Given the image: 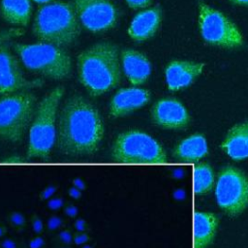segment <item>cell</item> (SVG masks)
Masks as SVG:
<instances>
[{
    "label": "cell",
    "mask_w": 248,
    "mask_h": 248,
    "mask_svg": "<svg viewBox=\"0 0 248 248\" xmlns=\"http://www.w3.org/2000/svg\"><path fill=\"white\" fill-rule=\"evenodd\" d=\"M105 135V126L97 108L76 94L63 104L57 117L56 146L68 157L95 154Z\"/></svg>",
    "instance_id": "cell-1"
},
{
    "label": "cell",
    "mask_w": 248,
    "mask_h": 248,
    "mask_svg": "<svg viewBox=\"0 0 248 248\" xmlns=\"http://www.w3.org/2000/svg\"><path fill=\"white\" fill-rule=\"evenodd\" d=\"M77 66L79 82L93 97L109 91L121 81L120 53L111 43H98L81 51Z\"/></svg>",
    "instance_id": "cell-2"
},
{
    "label": "cell",
    "mask_w": 248,
    "mask_h": 248,
    "mask_svg": "<svg viewBox=\"0 0 248 248\" xmlns=\"http://www.w3.org/2000/svg\"><path fill=\"white\" fill-rule=\"evenodd\" d=\"M64 88L57 86L50 90L38 104L28 129L27 160L48 161L56 143L57 111L63 97Z\"/></svg>",
    "instance_id": "cell-3"
},
{
    "label": "cell",
    "mask_w": 248,
    "mask_h": 248,
    "mask_svg": "<svg viewBox=\"0 0 248 248\" xmlns=\"http://www.w3.org/2000/svg\"><path fill=\"white\" fill-rule=\"evenodd\" d=\"M33 33L41 42L59 46L72 44L80 33V22L74 6L52 2L41 7L34 18Z\"/></svg>",
    "instance_id": "cell-4"
},
{
    "label": "cell",
    "mask_w": 248,
    "mask_h": 248,
    "mask_svg": "<svg viewBox=\"0 0 248 248\" xmlns=\"http://www.w3.org/2000/svg\"><path fill=\"white\" fill-rule=\"evenodd\" d=\"M110 159L122 165H163L168 163L163 146L143 131L131 129L121 132L110 147Z\"/></svg>",
    "instance_id": "cell-5"
},
{
    "label": "cell",
    "mask_w": 248,
    "mask_h": 248,
    "mask_svg": "<svg viewBox=\"0 0 248 248\" xmlns=\"http://www.w3.org/2000/svg\"><path fill=\"white\" fill-rule=\"evenodd\" d=\"M14 48L24 66L32 72L52 79H64L71 74V57L59 46L39 42L35 44H15Z\"/></svg>",
    "instance_id": "cell-6"
},
{
    "label": "cell",
    "mask_w": 248,
    "mask_h": 248,
    "mask_svg": "<svg viewBox=\"0 0 248 248\" xmlns=\"http://www.w3.org/2000/svg\"><path fill=\"white\" fill-rule=\"evenodd\" d=\"M36 97L28 91L4 95L0 99V140L19 142L35 114Z\"/></svg>",
    "instance_id": "cell-7"
},
{
    "label": "cell",
    "mask_w": 248,
    "mask_h": 248,
    "mask_svg": "<svg viewBox=\"0 0 248 248\" xmlns=\"http://www.w3.org/2000/svg\"><path fill=\"white\" fill-rule=\"evenodd\" d=\"M215 198L227 214H240L248 206V176L234 167L222 169L215 184Z\"/></svg>",
    "instance_id": "cell-8"
},
{
    "label": "cell",
    "mask_w": 248,
    "mask_h": 248,
    "mask_svg": "<svg viewBox=\"0 0 248 248\" xmlns=\"http://www.w3.org/2000/svg\"><path fill=\"white\" fill-rule=\"evenodd\" d=\"M199 25L202 38L209 44L223 47H238L243 45L237 26L221 12L201 4Z\"/></svg>",
    "instance_id": "cell-9"
},
{
    "label": "cell",
    "mask_w": 248,
    "mask_h": 248,
    "mask_svg": "<svg viewBox=\"0 0 248 248\" xmlns=\"http://www.w3.org/2000/svg\"><path fill=\"white\" fill-rule=\"evenodd\" d=\"M73 6L79 22L90 32L107 31L117 22L118 12L111 0H74Z\"/></svg>",
    "instance_id": "cell-10"
},
{
    "label": "cell",
    "mask_w": 248,
    "mask_h": 248,
    "mask_svg": "<svg viewBox=\"0 0 248 248\" xmlns=\"http://www.w3.org/2000/svg\"><path fill=\"white\" fill-rule=\"evenodd\" d=\"M40 81L27 80L17 58L5 44L0 46V95H8L38 86Z\"/></svg>",
    "instance_id": "cell-11"
},
{
    "label": "cell",
    "mask_w": 248,
    "mask_h": 248,
    "mask_svg": "<svg viewBox=\"0 0 248 248\" xmlns=\"http://www.w3.org/2000/svg\"><path fill=\"white\" fill-rule=\"evenodd\" d=\"M150 115L153 123L164 129H182L190 120L185 107L171 98L158 100L151 108Z\"/></svg>",
    "instance_id": "cell-12"
},
{
    "label": "cell",
    "mask_w": 248,
    "mask_h": 248,
    "mask_svg": "<svg viewBox=\"0 0 248 248\" xmlns=\"http://www.w3.org/2000/svg\"><path fill=\"white\" fill-rule=\"evenodd\" d=\"M150 101L148 90L132 86L121 88L114 93L108 105V114L112 118L124 117L144 107Z\"/></svg>",
    "instance_id": "cell-13"
},
{
    "label": "cell",
    "mask_w": 248,
    "mask_h": 248,
    "mask_svg": "<svg viewBox=\"0 0 248 248\" xmlns=\"http://www.w3.org/2000/svg\"><path fill=\"white\" fill-rule=\"evenodd\" d=\"M120 61L122 70L132 85H140L149 78L151 64L142 52L133 48H124L120 52Z\"/></svg>",
    "instance_id": "cell-14"
},
{
    "label": "cell",
    "mask_w": 248,
    "mask_h": 248,
    "mask_svg": "<svg viewBox=\"0 0 248 248\" xmlns=\"http://www.w3.org/2000/svg\"><path fill=\"white\" fill-rule=\"evenodd\" d=\"M203 63L192 61H171L165 70L168 88L176 91L189 86L196 78L202 72Z\"/></svg>",
    "instance_id": "cell-15"
},
{
    "label": "cell",
    "mask_w": 248,
    "mask_h": 248,
    "mask_svg": "<svg viewBox=\"0 0 248 248\" xmlns=\"http://www.w3.org/2000/svg\"><path fill=\"white\" fill-rule=\"evenodd\" d=\"M161 20L162 11L159 7L145 9L135 16L128 28V35L137 42L148 40L157 32Z\"/></svg>",
    "instance_id": "cell-16"
},
{
    "label": "cell",
    "mask_w": 248,
    "mask_h": 248,
    "mask_svg": "<svg viewBox=\"0 0 248 248\" xmlns=\"http://www.w3.org/2000/svg\"><path fill=\"white\" fill-rule=\"evenodd\" d=\"M221 149L232 160L248 158V120L232 126L223 142Z\"/></svg>",
    "instance_id": "cell-17"
},
{
    "label": "cell",
    "mask_w": 248,
    "mask_h": 248,
    "mask_svg": "<svg viewBox=\"0 0 248 248\" xmlns=\"http://www.w3.org/2000/svg\"><path fill=\"white\" fill-rule=\"evenodd\" d=\"M208 154L206 140L202 134H194L180 140L172 151L173 158L180 163H197Z\"/></svg>",
    "instance_id": "cell-18"
},
{
    "label": "cell",
    "mask_w": 248,
    "mask_h": 248,
    "mask_svg": "<svg viewBox=\"0 0 248 248\" xmlns=\"http://www.w3.org/2000/svg\"><path fill=\"white\" fill-rule=\"evenodd\" d=\"M218 227V218L211 212L194 213V248H206L213 241Z\"/></svg>",
    "instance_id": "cell-19"
},
{
    "label": "cell",
    "mask_w": 248,
    "mask_h": 248,
    "mask_svg": "<svg viewBox=\"0 0 248 248\" xmlns=\"http://www.w3.org/2000/svg\"><path fill=\"white\" fill-rule=\"evenodd\" d=\"M0 15L8 23L24 27L32 15V5L30 0H1Z\"/></svg>",
    "instance_id": "cell-20"
},
{
    "label": "cell",
    "mask_w": 248,
    "mask_h": 248,
    "mask_svg": "<svg viewBox=\"0 0 248 248\" xmlns=\"http://www.w3.org/2000/svg\"><path fill=\"white\" fill-rule=\"evenodd\" d=\"M194 192L197 195L208 193L214 187V171L211 166L205 162L197 163L194 166Z\"/></svg>",
    "instance_id": "cell-21"
},
{
    "label": "cell",
    "mask_w": 248,
    "mask_h": 248,
    "mask_svg": "<svg viewBox=\"0 0 248 248\" xmlns=\"http://www.w3.org/2000/svg\"><path fill=\"white\" fill-rule=\"evenodd\" d=\"M7 223L16 232H22L27 227L26 216L17 210L11 211L7 215Z\"/></svg>",
    "instance_id": "cell-22"
},
{
    "label": "cell",
    "mask_w": 248,
    "mask_h": 248,
    "mask_svg": "<svg viewBox=\"0 0 248 248\" xmlns=\"http://www.w3.org/2000/svg\"><path fill=\"white\" fill-rule=\"evenodd\" d=\"M66 225V220L59 216V215H51L48 217V219L46 220V230L48 232H59L60 230L64 229Z\"/></svg>",
    "instance_id": "cell-23"
},
{
    "label": "cell",
    "mask_w": 248,
    "mask_h": 248,
    "mask_svg": "<svg viewBox=\"0 0 248 248\" xmlns=\"http://www.w3.org/2000/svg\"><path fill=\"white\" fill-rule=\"evenodd\" d=\"M73 235L74 232L70 229H62L59 232H55V235L53 236V241L59 245H65L70 246L73 244Z\"/></svg>",
    "instance_id": "cell-24"
},
{
    "label": "cell",
    "mask_w": 248,
    "mask_h": 248,
    "mask_svg": "<svg viewBox=\"0 0 248 248\" xmlns=\"http://www.w3.org/2000/svg\"><path fill=\"white\" fill-rule=\"evenodd\" d=\"M23 33H24L23 29L18 28V27L6 29V30H0V46L5 45L6 42L10 41L11 39L21 36Z\"/></svg>",
    "instance_id": "cell-25"
},
{
    "label": "cell",
    "mask_w": 248,
    "mask_h": 248,
    "mask_svg": "<svg viewBox=\"0 0 248 248\" xmlns=\"http://www.w3.org/2000/svg\"><path fill=\"white\" fill-rule=\"evenodd\" d=\"M29 223H30L31 230L35 234H42L46 229V224L37 213H33L30 216Z\"/></svg>",
    "instance_id": "cell-26"
},
{
    "label": "cell",
    "mask_w": 248,
    "mask_h": 248,
    "mask_svg": "<svg viewBox=\"0 0 248 248\" xmlns=\"http://www.w3.org/2000/svg\"><path fill=\"white\" fill-rule=\"evenodd\" d=\"M59 186L57 184H48L39 192V200L42 202H46L50 198L54 197L58 191Z\"/></svg>",
    "instance_id": "cell-27"
},
{
    "label": "cell",
    "mask_w": 248,
    "mask_h": 248,
    "mask_svg": "<svg viewBox=\"0 0 248 248\" xmlns=\"http://www.w3.org/2000/svg\"><path fill=\"white\" fill-rule=\"evenodd\" d=\"M65 204H66L65 200L61 196H54L46 202V205L47 209L51 211H57V210L63 209Z\"/></svg>",
    "instance_id": "cell-28"
},
{
    "label": "cell",
    "mask_w": 248,
    "mask_h": 248,
    "mask_svg": "<svg viewBox=\"0 0 248 248\" xmlns=\"http://www.w3.org/2000/svg\"><path fill=\"white\" fill-rule=\"evenodd\" d=\"M91 240V236L88 232H74L73 244L76 246H82Z\"/></svg>",
    "instance_id": "cell-29"
},
{
    "label": "cell",
    "mask_w": 248,
    "mask_h": 248,
    "mask_svg": "<svg viewBox=\"0 0 248 248\" xmlns=\"http://www.w3.org/2000/svg\"><path fill=\"white\" fill-rule=\"evenodd\" d=\"M74 232H89L90 225L82 217H77L73 222Z\"/></svg>",
    "instance_id": "cell-30"
},
{
    "label": "cell",
    "mask_w": 248,
    "mask_h": 248,
    "mask_svg": "<svg viewBox=\"0 0 248 248\" xmlns=\"http://www.w3.org/2000/svg\"><path fill=\"white\" fill-rule=\"evenodd\" d=\"M46 241L42 234H35V236L31 237L27 242L28 248H45Z\"/></svg>",
    "instance_id": "cell-31"
},
{
    "label": "cell",
    "mask_w": 248,
    "mask_h": 248,
    "mask_svg": "<svg viewBox=\"0 0 248 248\" xmlns=\"http://www.w3.org/2000/svg\"><path fill=\"white\" fill-rule=\"evenodd\" d=\"M63 214L68 218L76 219L79 214V208L74 203H66L63 207Z\"/></svg>",
    "instance_id": "cell-32"
},
{
    "label": "cell",
    "mask_w": 248,
    "mask_h": 248,
    "mask_svg": "<svg viewBox=\"0 0 248 248\" xmlns=\"http://www.w3.org/2000/svg\"><path fill=\"white\" fill-rule=\"evenodd\" d=\"M127 5L131 9H142L146 8L151 4V0H125Z\"/></svg>",
    "instance_id": "cell-33"
},
{
    "label": "cell",
    "mask_w": 248,
    "mask_h": 248,
    "mask_svg": "<svg viewBox=\"0 0 248 248\" xmlns=\"http://www.w3.org/2000/svg\"><path fill=\"white\" fill-rule=\"evenodd\" d=\"M0 248H19V244L16 239L5 236L0 239Z\"/></svg>",
    "instance_id": "cell-34"
},
{
    "label": "cell",
    "mask_w": 248,
    "mask_h": 248,
    "mask_svg": "<svg viewBox=\"0 0 248 248\" xmlns=\"http://www.w3.org/2000/svg\"><path fill=\"white\" fill-rule=\"evenodd\" d=\"M26 161H27V158H23L17 154H14L7 158H4L0 162L3 164H21V163H25Z\"/></svg>",
    "instance_id": "cell-35"
},
{
    "label": "cell",
    "mask_w": 248,
    "mask_h": 248,
    "mask_svg": "<svg viewBox=\"0 0 248 248\" xmlns=\"http://www.w3.org/2000/svg\"><path fill=\"white\" fill-rule=\"evenodd\" d=\"M67 195L69 198H71L72 200L74 201H77V200H79L81 197H82V191H80L79 189L76 188L75 186L71 185L68 190H67Z\"/></svg>",
    "instance_id": "cell-36"
},
{
    "label": "cell",
    "mask_w": 248,
    "mask_h": 248,
    "mask_svg": "<svg viewBox=\"0 0 248 248\" xmlns=\"http://www.w3.org/2000/svg\"><path fill=\"white\" fill-rule=\"evenodd\" d=\"M72 185L75 186L76 188L79 189L82 192L85 191L86 188H87V184H86L85 180L83 178H81V177H78V176H77V177L72 179Z\"/></svg>",
    "instance_id": "cell-37"
},
{
    "label": "cell",
    "mask_w": 248,
    "mask_h": 248,
    "mask_svg": "<svg viewBox=\"0 0 248 248\" xmlns=\"http://www.w3.org/2000/svg\"><path fill=\"white\" fill-rule=\"evenodd\" d=\"M7 232H8L7 227H6L4 224L0 223V239L3 238V237H5L6 234H7Z\"/></svg>",
    "instance_id": "cell-38"
},
{
    "label": "cell",
    "mask_w": 248,
    "mask_h": 248,
    "mask_svg": "<svg viewBox=\"0 0 248 248\" xmlns=\"http://www.w3.org/2000/svg\"><path fill=\"white\" fill-rule=\"evenodd\" d=\"M230 1L234 4H237V5H242V6L248 7V0H230Z\"/></svg>",
    "instance_id": "cell-39"
},
{
    "label": "cell",
    "mask_w": 248,
    "mask_h": 248,
    "mask_svg": "<svg viewBox=\"0 0 248 248\" xmlns=\"http://www.w3.org/2000/svg\"><path fill=\"white\" fill-rule=\"evenodd\" d=\"M34 2H36V3H38V4H49V3H52L53 1H55V0H33Z\"/></svg>",
    "instance_id": "cell-40"
},
{
    "label": "cell",
    "mask_w": 248,
    "mask_h": 248,
    "mask_svg": "<svg viewBox=\"0 0 248 248\" xmlns=\"http://www.w3.org/2000/svg\"><path fill=\"white\" fill-rule=\"evenodd\" d=\"M80 248H93V245H91V244H89V243H86V244L80 246Z\"/></svg>",
    "instance_id": "cell-41"
},
{
    "label": "cell",
    "mask_w": 248,
    "mask_h": 248,
    "mask_svg": "<svg viewBox=\"0 0 248 248\" xmlns=\"http://www.w3.org/2000/svg\"><path fill=\"white\" fill-rule=\"evenodd\" d=\"M55 248H72L71 246H65V245H59V246H56Z\"/></svg>",
    "instance_id": "cell-42"
},
{
    "label": "cell",
    "mask_w": 248,
    "mask_h": 248,
    "mask_svg": "<svg viewBox=\"0 0 248 248\" xmlns=\"http://www.w3.org/2000/svg\"><path fill=\"white\" fill-rule=\"evenodd\" d=\"M19 248H28L27 246H25V247H19Z\"/></svg>",
    "instance_id": "cell-43"
}]
</instances>
